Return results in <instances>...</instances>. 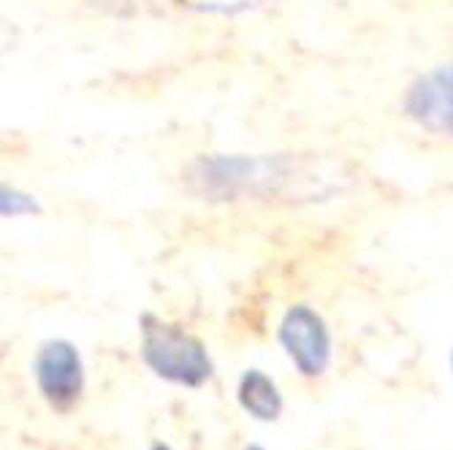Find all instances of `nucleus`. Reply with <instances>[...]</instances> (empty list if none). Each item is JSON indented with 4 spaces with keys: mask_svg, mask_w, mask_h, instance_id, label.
<instances>
[{
    "mask_svg": "<svg viewBox=\"0 0 453 450\" xmlns=\"http://www.w3.org/2000/svg\"><path fill=\"white\" fill-rule=\"evenodd\" d=\"M0 212H4V217L38 215L41 212V203L30 193H22L17 187H4V193H0Z\"/></svg>",
    "mask_w": 453,
    "mask_h": 450,
    "instance_id": "8",
    "label": "nucleus"
},
{
    "mask_svg": "<svg viewBox=\"0 0 453 450\" xmlns=\"http://www.w3.org/2000/svg\"><path fill=\"white\" fill-rule=\"evenodd\" d=\"M236 399L242 404V410L264 423H272L282 413V396L277 391V383L264 375L261 370H247L239 378L236 385Z\"/></svg>",
    "mask_w": 453,
    "mask_h": 450,
    "instance_id": "6",
    "label": "nucleus"
},
{
    "mask_svg": "<svg viewBox=\"0 0 453 450\" xmlns=\"http://www.w3.org/2000/svg\"><path fill=\"white\" fill-rule=\"evenodd\" d=\"M33 375L41 396L58 413H68L85 391V363L68 339H50L41 345Z\"/></svg>",
    "mask_w": 453,
    "mask_h": 450,
    "instance_id": "4",
    "label": "nucleus"
},
{
    "mask_svg": "<svg viewBox=\"0 0 453 450\" xmlns=\"http://www.w3.org/2000/svg\"><path fill=\"white\" fill-rule=\"evenodd\" d=\"M404 111L424 131L453 139V63L418 76L404 95Z\"/></svg>",
    "mask_w": 453,
    "mask_h": 450,
    "instance_id": "5",
    "label": "nucleus"
},
{
    "mask_svg": "<svg viewBox=\"0 0 453 450\" xmlns=\"http://www.w3.org/2000/svg\"><path fill=\"white\" fill-rule=\"evenodd\" d=\"M348 182L340 163L318 155H218L188 172L190 190L210 201L307 203L337 195Z\"/></svg>",
    "mask_w": 453,
    "mask_h": 450,
    "instance_id": "1",
    "label": "nucleus"
},
{
    "mask_svg": "<svg viewBox=\"0 0 453 450\" xmlns=\"http://www.w3.org/2000/svg\"><path fill=\"white\" fill-rule=\"evenodd\" d=\"M244 450H264V447H261V445H247Z\"/></svg>",
    "mask_w": 453,
    "mask_h": 450,
    "instance_id": "10",
    "label": "nucleus"
},
{
    "mask_svg": "<svg viewBox=\"0 0 453 450\" xmlns=\"http://www.w3.org/2000/svg\"><path fill=\"white\" fill-rule=\"evenodd\" d=\"M258 4L261 0H174V6L201 14H239Z\"/></svg>",
    "mask_w": 453,
    "mask_h": 450,
    "instance_id": "7",
    "label": "nucleus"
},
{
    "mask_svg": "<svg viewBox=\"0 0 453 450\" xmlns=\"http://www.w3.org/2000/svg\"><path fill=\"white\" fill-rule=\"evenodd\" d=\"M277 339L296 366V372L307 380L320 378L332 363V332L326 320L307 304H294L280 320Z\"/></svg>",
    "mask_w": 453,
    "mask_h": 450,
    "instance_id": "3",
    "label": "nucleus"
},
{
    "mask_svg": "<svg viewBox=\"0 0 453 450\" xmlns=\"http://www.w3.org/2000/svg\"><path fill=\"white\" fill-rule=\"evenodd\" d=\"M142 358L160 380L185 388L203 385L215 372L207 347L180 325H169L155 315L142 317Z\"/></svg>",
    "mask_w": 453,
    "mask_h": 450,
    "instance_id": "2",
    "label": "nucleus"
},
{
    "mask_svg": "<svg viewBox=\"0 0 453 450\" xmlns=\"http://www.w3.org/2000/svg\"><path fill=\"white\" fill-rule=\"evenodd\" d=\"M450 370H453V350H450Z\"/></svg>",
    "mask_w": 453,
    "mask_h": 450,
    "instance_id": "11",
    "label": "nucleus"
},
{
    "mask_svg": "<svg viewBox=\"0 0 453 450\" xmlns=\"http://www.w3.org/2000/svg\"><path fill=\"white\" fill-rule=\"evenodd\" d=\"M150 450H172V447H169L166 442H152V447H150Z\"/></svg>",
    "mask_w": 453,
    "mask_h": 450,
    "instance_id": "9",
    "label": "nucleus"
}]
</instances>
